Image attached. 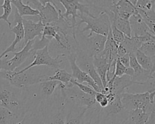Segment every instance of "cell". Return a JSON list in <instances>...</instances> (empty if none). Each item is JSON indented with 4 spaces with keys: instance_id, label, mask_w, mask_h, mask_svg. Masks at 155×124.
Wrapping results in <instances>:
<instances>
[{
    "instance_id": "30",
    "label": "cell",
    "mask_w": 155,
    "mask_h": 124,
    "mask_svg": "<svg viewBox=\"0 0 155 124\" xmlns=\"http://www.w3.org/2000/svg\"><path fill=\"white\" fill-rule=\"evenodd\" d=\"M0 8H2L3 13L0 15V21L4 20L10 28L12 27V22L8 21V17L12 11V7L10 0H4L3 4L0 5Z\"/></svg>"
},
{
    "instance_id": "16",
    "label": "cell",
    "mask_w": 155,
    "mask_h": 124,
    "mask_svg": "<svg viewBox=\"0 0 155 124\" xmlns=\"http://www.w3.org/2000/svg\"><path fill=\"white\" fill-rule=\"evenodd\" d=\"M128 21L131 28V36L140 37L147 33H151L137 10L130 16Z\"/></svg>"
},
{
    "instance_id": "40",
    "label": "cell",
    "mask_w": 155,
    "mask_h": 124,
    "mask_svg": "<svg viewBox=\"0 0 155 124\" xmlns=\"http://www.w3.org/2000/svg\"><path fill=\"white\" fill-rule=\"evenodd\" d=\"M99 105L100 107L102 108H105V107H107L108 106V100H107V99L106 97V96H105V98L99 103Z\"/></svg>"
},
{
    "instance_id": "19",
    "label": "cell",
    "mask_w": 155,
    "mask_h": 124,
    "mask_svg": "<svg viewBox=\"0 0 155 124\" xmlns=\"http://www.w3.org/2000/svg\"><path fill=\"white\" fill-rule=\"evenodd\" d=\"M150 114L143 112L142 109H134L128 112L127 117L122 124H143L148 119Z\"/></svg>"
},
{
    "instance_id": "17",
    "label": "cell",
    "mask_w": 155,
    "mask_h": 124,
    "mask_svg": "<svg viewBox=\"0 0 155 124\" xmlns=\"http://www.w3.org/2000/svg\"><path fill=\"white\" fill-rule=\"evenodd\" d=\"M115 11L121 18L128 20L130 16L136 11L135 6L130 0L114 1Z\"/></svg>"
},
{
    "instance_id": "21",
    "label": "cell",
    "mask_w": 155,
    "mask_h": 124,
    "mask_svg": "<svg viewBox=\"0 0 155 124\" xmlns=\"http://www.w3.org/2000/svg\"><path fill=\"white\" fill-rule=\"evenodd\" d=\"M135 57L138 64L142 69L149 71H155V61L145 55L139 50L135 53Z\"/></svg>"
},
{
    "instance_id": "26",
    "label": "cell",
    "mask_w": 155,
    "mask_h": 124,
    "mask_svg": "<svg viewBox=\"0 0 155 124\" xmlns=\"http://www.w3.org/2000/svg\"><path fill=\"white\" fill-rule=\"evenodd\" d=\"M59 83L60 82L57 80H46L41 82L39 84L41 94L44 97L50 96Z\"/></svg>"
},
{
    "instance_id": "24",
    "label": "cell",
    "mask_w": 155,
    "mask_h": 124,
    "mask_svg": "<svg viewBox=\"0 0 155 124\" xmlns=\"http://www.w3.org/2000/svg\"><path fill=\"white\" fill-rule=\"evenodd\" d=\"M138 13L142 17L143 22L149 28L151 33L153 34H155L154 32V25H155V8H153L151 10H136Z\"/></svg>"
},
{
    "instance_id": "12",
    "label": "cell",
    "mask_w": 155,
    "mask_h": 124,
    "mask_svg": "<svg viewBox=\"0 0 155 124\" xmlns=\"http://www.w3.org/2000/svg\"><path fill=\"white\" fill-rule=\"evenodd\" d=\"M70 63V68L71 70L72 73L71 74L73 79L79 83H83L84 82H86L90 87H91L97 93H101V90L93 81V80L90 77V76L81 70L79 67L77 65L76 63V54H71L68 56L66 57Z\"/></svg>"
},
{
    "instance_id": "14",
    "label": "cell",
    "mask_w": 155,
    "mask_h": 124,
    "mask_svg": "<svg viewBox=\"0 0 155 124\" xmlns=\"http://www.w3.org/2000/svg\"><path fill=\"white\" fill-rule=\"evenodd\" d=\"M22 22L24 31V46L30 41L35 39L36 38H41L44 27V25L38 18V22H34L31 19L22 18Z\"/></svg>"
},
{
    "instance_id": "1",
    "label": "cell",
    "mask_w": 155,
    "mask_h": 124,
    "mask_svg": "<svg viewBox=\"0 0 155 124\" xmlns=\"http://www.w3.org/2000/svg\"><path fill=\"white\" fill-rule=\"evenodd\" d=\"M27 91L15 87L0 77V106L8 109L19 120L27 114Z\"/></svg>"
},
{
    "instance_id": "6",
    "label": "cell",
    "mask_w": 155,
    "mask_h": 124,
    "mask_svg": "<svg viewBox=\"0 0 155 124\" xmlns=\"http://www.w3.org/2000/svg\"><path fill=\"white\" fill-rule=\"evenodd\" d=\"M58 87L65 100L71 101L78 106L80 107L85 106L87 109L96 104L94 96L83 93L72 83L65 86L60 82Z\"/></svg>"
},
{
    "instance_id": "7",
    "label": "cell",
    "mask_w": 155,
    "mask_h": 124,
    "mask_svg": "<svg viewBox=\"0 0 155 124\" xmlns=\"http://www.w3.org/2000/svg\"><path fill=\"white\" fill-rule=\"evenodd\" d=\"M34 39L28 41L23 48L18 52L14 53V56L8 59L5 55L0 59V71H15L28 57L33 56L35 52L31 50Z\"/></svg>"
},
{
    "instance_id": "32",
    "label": "cell",
    "mask_w": 155,
    "mask_h": 124,
    "mask_svg": "<svg viewBox=\"0 0 155 124\" xmlns=\"http://www.w3.org/2000/svg\"><path fill=\"white\" fill-rule=\"evenodd\" d=\"M110 28H111V36H112V38L113 39V41L117 45L121 44L124 40L125 35L121 31H120L119 30H117L115 27V26L112 24H111Z\"/></svg>"
},
{
    "instance_id": "23",
    "label": "cell",
    "mask_w": 155,
    "mask_h": 124,
    "mask_svg": "<svg viewBox=\"0 0 155 124\" xmlns=\"http://www.w3.org/2000/svg\"><path fill=\"white\" fill-rule=\"evenodd\" d=\"M107 116L111 115H117L124 110L123 106L120 100V95H116L114 100L109 103L108 106L103 108Z\"/></svg>"
},
{
    "instance_id": "29",
    "label": "cell",
    "mask_w": 155,
    "mask_h": 124,
    "mask_svg": "<svg viewBox=\"0 0 155 124\" xmlns=\"http://www.w3.org/2000/svg\"><path fill=\"white\" fill-rule=\"evenodd\" d=\"M139 50L155 61V39L142 43Z\"/></svg>"
},
{
    "instance_id": "3",
    "label": "cell",
    "mask_w": 155,
    "mask_h": 124,
    "mask_svg": "<svg viewBox=\"0 0 155 124\" xmlns=\"http://www.w3.org/2000/svg\"><path fill=\"white\" fill-rule=\"evenodd\" d=\"M81 21L77 23V27L80 26L82 23H85L86 25L81 30L82 33L90 30L87 36H90L93 33L101 34L107 37L110 29V21L108 16L104 12L100 13L95 16H89L85 15H79Z\"/></svg>"
},
{
    "instance_id": "2",
    "label": "cell",
    "mask_w": 155,
    "mask_h": 124,
    "mask_svg": "<svg viewBox=\"0 0 155 124\" xmlns=\"http://www.w3.org/2000/svg\"><path fill=\"white\" fill-rule=\"evenodd\" d=\"M48 76L39 74L31 68L22 73H18L17 71L13 72L0 71L1 78L6 80L15 87L25 90H28V88L32 85L47 80Z\"/></svg>"
},
{
    "instance_id": "13",
    "label": "cell",
    "mask_w": 155,
    "mask_h": 124,
    "mask_svg": "<svg viewBox=\"0 0 155 124\" xmlns=\"http://www.w3.org/2000/svg\"><path fill=\"white\" fill-rule=\"evenodd\" d=\"M22 19V18L19 15L17 10H15V11L14 13L13 22L16 23V25L10 28L11 31L15 34V38L13 41V42H12V44L5 50H4V51L0 54V59L4 56L7 55V54L8 53L16 52L17 50H16V46L19 42H20L22 39H24V31Z\"/></svg>"
},
{
    "instance_id": "25",
    "label": "cell",
    "mask_w": 155,
    "mask_h": 124,
    "mask_svg": "<svg viewBox=\"0 0 155 124\" xmlns=\"http://www.w3.org/2000/svg\"><path fill=\"white\" fill-rule=\"evenodd\" d=\"M120 44L125 48L127 53L135 54L140 48L142 43L137 37L131 36L128 38L125 36L124 40Z\"/></svg>"
},
{
    "instance_id": "31",
    "label": "cell",
    "mask_w": 155,
    "mask_h": 124,
    "mask_svg": "<svg viewBox=\"0 0 155 124\" xmlns=\"http://www.w3.org/2000/svg\"><path fill=\"white\" fill-rule=\"evenodd\" d=\"M136 10H151L155 8V1L150 0H137L135 5Z\"/></svg>"
},
{
    "instance_id": "41",
    "label": "cell",
    "mask_w": 155,
    "mask_h": 124,
    "mask_svg": "<svg viewBox=\"0 0 155 124\" xmlns=\"http://www.w3.org/2000/svg\"><path fill=\"white\" fill-rule=\"evenodd\" d=\"M27 115H25V116H24V117L22 120H21L15 123V124H28V123H27Z\"/></svg>"
},
{
    "instance_id": "42",
    "label": "cell",
    "mask_w": 155,
    "mask_h": 124,
    "mask_svg": "<svg viewBox=\"0 0 155 124\" xmlns=\"http://www.w3.org/2000/svg\"><path fill=\"white\" fill-rule=\"evenodd\" d=\"M84 124H91V120L90 119L88 122H85Z\"/></svg>"
},
{
    "instance_id": "39",
    "label": "cell",
    "mask_w": 155,
    "mask_h": 124,
    "mask_svg": "<svg viewBox=\"0 0 155 124\" xmlns=\"http://www.w3.org/2000/svg\"><path fill=\"white\" fill-rule=\"evenodd\" d=\"M105 97V95L102 93H96V94L94 96L95 100L96 103H99Z\"/></svg>"
},
{
    "instance_id": "37",
    "label": "cell",
    "mask_w": 155,
    "mask_h": 124,
    "mask_svg": "<svg viewBox=\"0 0 155 124\" xmlns=\"http://www.w3.org/2000/svg\"><path fill=\"white\" fill-rule=\"evenodd\" d=\"M127 53V52L125 48L120 44L117 45V55L118 58L124 56Z\"/></svg>"
},
{
    "instance_id": "33",
    "label": "cell",
    "mask_w": 155,
    "mask_h": 124,
    "mask_svg": "<svg viewBox=\"0 0 155 124\" xmlns=\"http://www.w3.org/2000/svg\"><path fill=\"white\" fill-rule=\"evenodd\" d=\"M71 83H72L73 85L76 86L81 91H82L84 93L90 94V95H92V96H95V94H96V91H95L91 87L87 86L86 85H84L83 83H79L78 82H77L76 81H75L73 79H71Z\"/></svg>"
},
{
    "instance_id": "28",
    "label": "cell",
    "mask_w": 155,
    "mask_h": 124,
    "mask_svg": "<svg viewBox=\"0 0 155 124\" xmlns=\"http://www.w3.org/2000/svg\"><path fill=\"white\" fill-rule=\"evenodd\" d=\"M19 121L7 108L0 106V124H15Z\"/></svg>"
},
{
    "instance_id": "22",
    "label": "cell",
    "mask_w": 155,
    "mask_h": 124,
    "mask_svg": "<svg viewBox=\"0 0 155 124\" xmlns=\"http://www.w3.org/2000/svg\"><path fill=\"white\" fill-rule=\"evenodd\" d=\"M72 79L71 74L65 70L57 68L53 76H48L47 80H57L65 86H68L71 83L70 82Z\"/></svg>"
},
{
    "instance_id": "8",
    "label": "cell",
    "mask_w": 155,
    "mask_h": 124,
    "mask_svg": "<svg viewBox=\"0 0 155 124\" xmlns=\"http://www.w3.org/2000/svg\"><path fill=\"white\" fill-rule=\"evenodd\" d=\"M27 4L33 5V8L39 11L40 15L38 17L45 25L56 21L59 18L58 10L54 1H26Z\"/></svg>"
},
{
    "instance_id": "15",
    "label": "cell",
    "mask_w": 155,
    "mask_h": 124,
    "mask_svg": "<svg viewBox=\"0 0 155 124\" xmlns=\"http://www.w3.org/2000/svg\"><path fill=\"white\" fill-rule=\"evenodd\" d=\"M135 84L133 77L124 74L120 77L111 78L107 83L106 88L110 93H113L116 95H120L124 93L125 89Z\"/></svg>"
},
{
    "instance_id": "11",
    "label": "cell",
    "mask_w": 155,
    "mask_h": 124,
    "mask_svg": "<svg viewBox=\"0 0 155 124\" xmlns=\"http://www.w3.org/2000/svg\"><path fill=\"white\" fill-rule=\"evenodd\" d=\"M76 63L81 70L84 71L90 76L97 86L99 88L101 93H102L104 88L102 81L94 68L93 62V57H90L84 51L78 48L76 52Z\"/></svg>"
},
{
    "instance_id": "34",
    "label": "cell",
    "mask_w": 155,
    "mask_h": 124,
    "mask_svg": "<svg viewBox=\"0 0 155 124\" xmlns=\"http://www.w3.org/2000/svg\"><path fill=\"white\" fill-rule=\"evenodd\" d=\"M127 68L124 67L121 62H120L119 58L117 59L116 65H115V70H114V75L112 77H120L124 74H125V71H126ZM111 77V78H112Z\"/></svg>"
},
{
    "instance_id": "4",
    "label": "cell",
    "mask_w": 155,
    "mask_h": 124,
    "mask_svg": "<svg viewBox=\"0 0 155 124\" xmlns=\"http://www.w3.org/2000/svg\"><path fill=\"white\" fill-rule=\"evenodd\" d=\"M76 39L78 47L88 56L93 57L99 54L104 50L107 37L93 33L90 36L84 35L79 27L76 30Z\"/></svg>"
},
{
    "instance_id": "10",
    "label": "cell",
    "mask_w": 155,
    "mask_h": 124,
    "mask_svg": "<svg viewBox=\"0 0 155 124\" xmlns=\"http://www.w3.org/2000/svg\"><path fill=\"white\" fill-rule=\"evenodd\" d=\"M58 1L65 10L64 13H61V16L67 21L70 18L74 24L76 25L78 23L76 18H79L78 10L80 12L79 15H85L91 17L94 16L90 13L89 4H82L80 2V1L76 0H59Z\"/></svg>"
},
{
    "instance_id": "18",
    "label": "cell",
    "mask_w": 155,
    "mask_h": 124,
    "mask_svg": "<svg viewBox=\"0 0 155 124\" xmlns=\"http://www.w3.org/2000/svg\"><path fill=\"white\" fill-rule=\"evenodd\" d=\"M93 62L94 68L99 75L104 88H105L107 83V74L108 70V60L99 54L93 57Z\"/></svg>"
},
{
    "instance_id": "9",
    "label": "cell",
    "mask_w": 155,
    "mask_h": 124,
    "mask_svg": "<svg viewBox=\"0 0 155 124\" xmlns=\"http://www.w3.org/2000/svg\"><path fill=\"white\" fill-rule=\"evenodd\" d=\"M34 59L31 63L24 68L17 71L18 73H22L27 71L33 67L39 65H47L51 68H59L61 64L63 62V58H65L63 56L59 55L56 57H53L48 52V46H45L44 48L36 51L33 54Z\"/></svg>"
},
{
    "instance_id": "27",
    "label": "cell",
    "mask_w": 155,
    "mask_h": 124,
    "mask_svg": "<svg viewBox=\"0 0 155 124\" xmlns=\"http://www.w3.org/2000/svg\"><path fill=\"white\" fill-rule=\"evenodd\" d=\"M87 109L86 108H82L77 116H74L71 112H69L65 117V124H84V116Z\"/></svg>"
},
{
    "instance_id": "36",
    "label": "cell",
    "mask_w": 155,
    "mask_h": 124,
    "mask_svg": "<svg viewBox=\"0 0 155 124\" xmlns=\"http://www.w3.org/2000/svg\"><path fill=\"white\" fill-rule=\"evenodd\" d=\"M119 59L124 67L126 68L130 67V55L128 53H127L124 56L119 57Z\"/></svg>"
},
{
    "instance_id": "38",
    "label": "cell",
    "mask_w": 155,
    "mask_h": 124,
    "mask_svg": "<svg viewBox=\"0 0 155 124\" xmlns=\"http://www.w3.org/2000/svg\"><path fill=\"white\" fill-rule=\"evenodd\" d=\"M143 124H155V111L150 114L148 119Z\"/></svg>"
},
{
    "instance_id": "5",
    "label": "cell",
    "mask_w": 155,
    "mask_h": 124,
    "mask_svg": "<svg viewBox=\"0 0 155 124\" xmlns=\"http://www.w3.org/2000/svg\"><path fill=\"white\" fill-rule=\"evenodd\" d=\"M148 91L142 93H123L120 94V100L124 110L127 113L134 110L142 109L143 112L151 114L154 111V104H151L149 100Z\"/></svg>"
},
{
    "instance_id": "20",
    "label": "cell",
    "mask_w": 155,
    "mask_h": 124,
    "mask_svg": "<svg viewBox=\"0 0 155 124\" xmlns=\"http://www.w3.org/2000/svg\"><path fill=\"white\" fill-rule=\"evenodd\" d=\"M11 4H13L19 15L22 18L25 16H39V12L38 10L34 9L30 5L25 4L21 0H10Z\"/></svg>"
},
{
    "instance_id": "35",
    "label": "cell",
    "mask_w": 155,
    "mask_h": 124,
    "mask_svg": "<svg viewBox=\"0 0 155 124\" xmlns=\"http://www.w3.org/2000/svg\"><path fill=\"white\" fill-rule=\"evenodd\" d=\"M65 117L62 112H58L50 122V124H65Z\"/></svg>"
}]
</instances>
